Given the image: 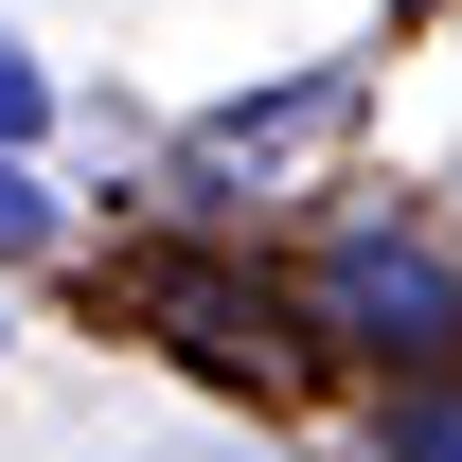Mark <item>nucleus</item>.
Segmentation results:
<instances>
[{
	"mask_svg": "<svg viewBox=\"0 0 462 462\" xmlns=\"http://www.w3.org/2000/svg\"><path fill=\"white\" fill-rule=\"evenodd\" d=\"M54 231H71V214H54V196H36L18 161H0V267H18V249H54Z\"/></svg>",
	"mask_w": 462,
	"mask_h": 462,
	"instance_id": "39448f33",
	"label": "nucleus"
},
{
	"mask_svg": "<svg viewBox=\"0 0 462 462\" xmlns=\"http://www.w3.org/2000/svg\"><path fill=\"white\" fill-rule=\"evenodd\" d=\"M374 462H462V374H409L392 427H374Z\"/></svg>",
	"mask_w": 462,
	"mask_h": 462,
	"instance_id": "7ed1b4c3",
	"label": "nucleus"
},
{
	"mask_svg": "<svg viewBox=\"0 0 462 462\" xmlns=\"http://www.w3.org/2000/svg\"><path fill=\"white\" fill-rule=\"evenodd\" d=\"M338 107H356V71H302V89H267V107H214V125H196V178H267V161H302Z\"/></svg>",
	"mask_w": 462,
	"mask_h": 462,
	"instance_id": "f03ea898",
	"label": "nucleus"
},
{
	"mask_svg": "<svg viewBox=\"0 0 462 462\" xmlns=\"http://www.w3.org/2000/svg\"><path fill=\"white\" fill-rule=\"evenodd\" d=\"M36 125H54V71H36V54H18V36H0V161H18Z\"/></svg>",
	"mask_w": 462,
	"mask_h": 462,
	"instance_id": "20e7f679",
	"label": "nucleus"
},
{
	"mask_svg": "<svg viewBox=\"0 0 462 462\" xmlns=\"http://www.w3.org/2000/svg\"><path fill=\"white\" fill-rule=\"evenodd\" d=\"M320 320H338L356 356H392V374H445V356H462V267L427 249V231H374V214H356L338 249H320Z\"/></svg>",
	"mask_w": 462,
	"mask_h": 462,
	"instance_id": "f257e3e1",
	"label": "nucleus"
}]
</instances>
